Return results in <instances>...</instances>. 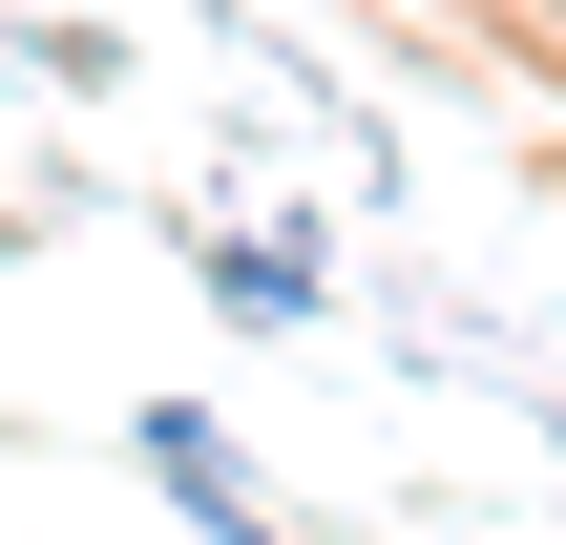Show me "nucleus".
<instances>
[{"instance_id": "obj_1", "label": "nucleus", "mask_w": 566, "mask_h": 545, "mask_svg": "<svg viewBox=\"0 0 566 545\" xmlns=\"http://www.w3.org/2000/svg\"><path fill=\"white\" fill-rule=\"evenodd\" d=\"M126 462H147V483H168V504H189L210 545H294L273 504H252V441H231L210 399H147V420H126Z\"/></svg>"}, {"instance_id": "obj_2", "label": "nucleus", "mask_w": 566, "mask_h": 545, "mask_svg": "<svg viewBox=\"0 0 566 545\" xmlns=\"http://www.w3.org/2000/svg\"><path fill=\"white\" fill-rule=\"evenodd\" d=\"M210 315H252V336H315V315H336V231H315V210H252V231H210Z\"/></svg>"}, {"instance_id": "obj_3", "label": "nucleus", "mask_w": 566, "mask_h": 545, "mask_svg": "<svg viewBox=\"0 0 566 545\" xmlns=\"http://www.w3.org/2000/svg\"><path fill=\"white\" fill-rule=\"evenodd\" d=\"M21 84H63V105H105V84H126V21H21Z\"/></svg>"}, {"instance_id": "obj_4", "label": "nucleus", "mask_w": 566, "mask_h": 545, "mask_svg": "<svg viewBox=\"0 0 566 545\" xmlns=\"http://www.w3.org/2000/svg\"><path fill=\"white\" fill-rule=\"evenodd\" d=\"M0 252H42V210H21V189H0Z\"/></svg>"}]
</instances>
